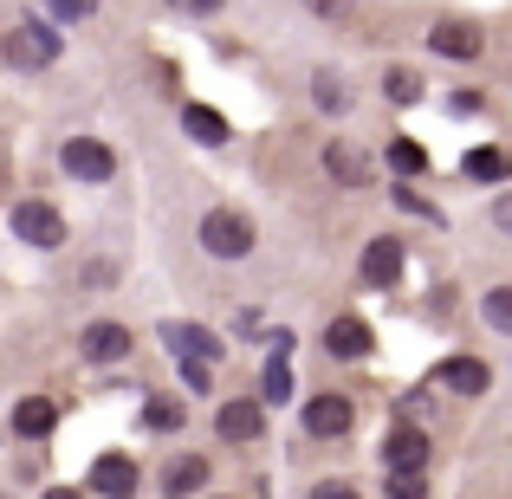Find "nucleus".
<instances>
[{"mask_svg":"<svg viewBox=\"0 0 512 499\" xmlns=\"http://www.w3.org/2000/svg\"><path fill=\"white\" fill-rule=\"evenodd\" d=\"M201 247L214 253V260H247L253 253V221L234 208H208L201 214Z\"/></svg>","mask_w":512,"mask_h":499,"instance_id":"1","label":"nucleus"},{"mask_svg":"<svg viewBox=\"0 0 512 499\" xmlns=\"http://www.w3.org/2000/svg\"><path fill=\"white\" fill-rule=\"evenodd\" d=\"M7 59L26 65V72H39V65L59 59V33H52L46 20H20V26L7 33Z\"/></svg>","mask_w":512,"mask_h":499,"instance_id":"2","label":"nucleus"},{"mask_svg":"<svg viewBox=\"0 0 512 499\" xmlns=\"http://www.w3.org/2000/svg\"><path fill=\"white\" fill-rule=\"evenodd\" d=\"M13 234H20L26 247H59L65 221L52 214V201H20V208H13Z\"/></svg>","mask_w":512,"mask_h":499,"instance_id":"3","label":"nucleus"},{"mask_svg":"<svg viewBox=\"0 0 512 499\" xmlns=\"http://www.w3.org/2000/svg\"><path fill=\"white\" fill-rule=\"evenodd\" d=\"M111 169H117V156L104 150V143H91V137L65 143V175H78V182H111Z\"/></svg>","mask_w":512,"mask_h":499,"instance_id":"4","label":"nucleus"},{"mask_svg":"<svg viewBox=\"0 0 512 499\" xmlns=\"http://www.w3.org/2000/svg\"><path fill=\"white\" fill-rule=\"evenodd\" d=\"M402 279V240H370V247H363V286H376V292H389Z\"/></svg>","mask_w":512,"mask_h":499,"instance_id":"5","label":"nucleus"},{"mask_svg":"<svg viewBox=\"0 0 512 499\" xmlns=\"http://www.w3.org/2000/svg\"><path fill=\"white\" fill-rule=\"evenodd\" d=\"M325 175L344 182V188H363V182H370V156H363L350 137H338V143H325Z\"/></svg>","mask_w":512,"mask_h":499,"instance_id":"6","label":"nucleus"},{"mask_svg":"<svg viewBox=\"0 0 512 499\" xmlns=\"http://www.w3.org/2000/svg\"><path fill=\"white\" fill-rule=\"evenodd\" d=\"M350 422H357L350 396H312L305 402V435H344Z\"/></svg>","mask_w":512,"mask_h":499,"instance_id":"7","label":"nucleus"},{"mask_svg":"<svg viewBox=\"0 0 512 499\" xmlns=\"http://www.w3.org/2000/svg\"><path fill=\"white\" fill-rule=\"evenodd\" d=\"M428 46H435L441 59H480L487 39H480V26H467V20H441L435 33H428Z\"/></svg>","mask_w":512,"mask_h":499,"instance_id":"8","label":"nucleus"},{"mask_svg":"<svg viewBox=\"0 0 512 499\" xmlns=\"http://www.w3.org/2000/svg\"><path fill=\"white\" fill-rule=\"evenodd\" d=\"M91 493L130 499V493H137V467H130L124 454H104V461H91Z\"/></svg>","mask_w":512,"mask_h":499,"instance_id":"9","label":"nucleus"},{"mask_svg":"<svg viewBox=\"0 0 512 499\" xmlns=\"http://www.w3.org/2000/svg\"><path fill=\"white\" fill-rule=\"evenodd\" d=\"M85 357H91V363H124V357H130V331L111 325V318L85 325Z\"/></svg>","mask_w":512,"mask_h":499,"instance_id":"10","label":"nucleus"},{"mask_svg":"<svg viewBox=\"0 0 512 499\" xmlns=\"http://www.w3.org/2000/svg\"><path fill=\"white\" fill-rule=\"evenodd\" d=\"M260 422H266V409L260 402H221V415H214V428H221V441H253L260 435Z\"/></svg>","mask_w":512,"mask_h":499,"instance_id":"11","label":"nucleus"},{"mask_svg":"<svg viewBox=\"0 0 512 499\" xmlns=\"http://www.w3.org/2000/svg\"><path fill=\"white\" fill-rule=\"evenodd\" d=\"M163 344L175 350V357H208V363L221 357V344H214L201 325H182V318H175V325H163Z\"/></svg>","mask_w":512,"mask_h":499,"instance_id":"12","label":"nucleus"},{"mask_svg":"<svg viewBox=\"0 0 512 499\" xmlns=\"http://www.w3.org/2000/svg\"><path fill=\"white\" fill-rule=\"evenodd\" d=\"M325 350L331 357H363V350H370V325H363V318H331V331H325Z\"/></svg>","mask_w":512,"mask_h":499,"instance_id":"13","label":"nucleus"},{"mask_svg":"<svg viewBox=\"0 0 512 499\" xmlns=\"http://www.w3.org/2000/svg\"><path fill=\"white\" fill-rule=\"evenodd\" d=\"M435 383L461 389V396H480V389H487V363H474V357H454V363H441V370H435Z\"/></svg>","mask_w":512,"mask_h":499,"instance_id":"14","label":"nucleus"},{"mask_svg":"<svg viewBox=\"0 0 512 499\" xmlns=\"http://www.w3.org/2000/svg\"><path fill=\"white\" fill-rule=\"evenodd\" d=\"M163 487L182 499V493H195V487H208V461L201 454H175L169 461V474H163Z\"/></svg>","mask_w":512,"mask_h":499,"instance_id":"15","label":"nucleus"},{"mask_svg":"<svg viewBox=\"0 0 512 499\" xmlns=\"http://www.w3.org/2000/svg\"><path fill=\"white\" fill-rule=\"evenodd\" d=\"M383 454H389V467H428V435L422 428H396Z\"/></svg>","mask_w":512,"mask_h":499,"instance_id":"16","label":"nucleus"},{"mask_svg":"<svg viewBox=\"0 0 512 499\" xmlns=\"http://www.w3.org/2000/svg\"><path fill=\"white\" fill-rule=\"evenodd\" d=\"M182 130L195 143H227V117L208 111V104H188V111H182Z\"/></svg>","mask_w":512,"mask_h":499,"instance_id":"17","label":"nucleus"},{"mask_svg":"<svg viewBox=\"0 0 512 499\" xmlns=\"http://www.w3.org/2000/svg\"><path fill=\"white\" fill-rule=\"evenodd\" d=\"M13 428H20L26 441H39V435H52V402L46 396H26L20 409H13Z\"/></svg>","mask_w":512,"mask_h":499,"instance_id":"18","label":"nucleus"},{"mask_svg":"<svg viewBox=\"0 0 512 499\" xmlns=\"http://www.w3.org/2000/svg\"><path fill=\"white\" fill-rule=\"evenodd\" d=\"M389 499H428L422 467H389Z\"/></svg>","mask_w":512,"mask_h":499,"instance_id":"19","label":"nucleus"},{"mask_svg":"<svg viewBox=\"0 0 512 499\" xmlns=\"http://www.w3.org/2000/svg\"><path fill=\"white\" fill-rule=\"evenodd\" d=\"M480 312H487L493 331H512V286H493L487 299H480Z\"/></svg>","mask_w":512,"mask_h":499,"instance_id":"20","label":"nucleus"},{"mask_svg":"<svg viewBox=\"0 0 512 499\" xmlns=\"http://www.w3.org/2000/svg\"><path fill=\"white\" fill-rule=\"evenodd\" d=\"M461 169L474 175V182H500V175H506V156H500V150H474Z\"/></svg>","mask_w":512,"mask_h":499,"instance_id":"21","label":"nucleus"},{"mask_svg":"<svg viewBox=\"0 0 512 499\" xmlns=\"http://www.w3.org/2000/svg\"><path fill=\"white\" fill-rule=\"evenodd\" d=\"M383 91H389V104H415V98H422V78H415V72H402V65H396V72L383 78Z\"/></svg>","mask_w":512,"mask_h":499,"instance_id":"22","label":"nucleus"},{"mask_svg":"<svg viewBox=\"0 0 512 499\" xmlns=\"http://www.w3.org/2000/svg\"><path fill=\"white\" fill-rule=\"evenodd\" d=\"M389 163H396L402 175H422V169H428V150H422V143H402V137H396V143H389Z\"/></svg>","mask_w":512,"mask_h":499,"instance_id":"23","label":"nucleus"},{"mask_svg":"<svg viewBox=\"0 0 512 499\" xmlns=\"http://www.w3.org/2000/svg\"><path fill=\"white\" fill-rule=\"evenodd\" d=\"M182 383L195 389V396H208V389H214V363L208 357H182Z\"/></svg>","mask_w":512,"mask_h":499,"instance_id":"24","label":"nucleus"},{"mask_svg":"<svg viewBox=\"0 0 512 499\" xmlns=\"http://www.w3.org/2000/svg\"><path fill=\"white\" fill-rule=\"evenodd\" d=\"M143 422H150V428H163V435H169V428H182V402H150V409H143Z\"/></svg>","mask_w":512,"mask_h":499,"instance_id":"25","label":"nucleus"},{"mask_svg":"<svg viewBox=\"0 0 512 499\" xmlns=\"http://www.w3.org/2000/svg\"><path fill=\"white\" fill-rule=\"evenodd\" d=\"M292 396V376H286V357L266 363V402H286Z\"/></svg>","mask_w":512,"mask_h":499,"instance_id":"26","label":"nucleus"},{"mask_svg":"<svg viewBox=\"0 0 512 499\" xmlns=\"http://www.w3.org/2000/svg\"><path fill=\"white\" fill-rule=\"evenodd\" d=\"M98 0H52V20H85Z\"/></svg>","mask_w":512,"mask_h":499,"instance_id":"27","label":"nucleus"},{"mask_svg":"<svg viewBox=\"0 0 512 499\" xmlns=\"http://www.w3.org/2000/svg\"><path fill=\"white\" fill-rule=\"evenodd\" d=\"M312 499H363V493L344 487V480H325V487H312Z\"/></svg>","mask_w":512,"mask_h":499,"instance_id":"28","label":"nucleus"},{"mask_svg":"<svg viewBox=\"0 0 512 499\" xmlns=\"http://www.w3.org/2000/svg\"><path fill=\"white\" fill-rule=\"evenodd\" d=\"M175 13H221V0H169Z\"/></svg>","mask_w":512,"mask_h":499,"instance_id":"29","label":"nucleus"},{"mask_svg":"<svg viewBox=\"0 0 512 499\" xmlns=\"http://www.w3.org/2000/svg\"><path fill=\"white\" fill-rule=\"evenodd\" d=\"M396 208H409V214H428V201L415 195V188H396Z\"/></svg>","mask_w":512,"mask_h":499,"instance_id":"30","label":"nucleus"},{"mask_svg":"<svg viewBox=\"0 0 512 499\" xmlns=\"http://www.w3.org/2000/svg\"><path fill=\"white\" fill-rule=\"evenodd\" d=\"M493 221H500L506 234H512V195H500V201H493Z\"/></svg>","mask_w":512,"mask_h":499,"instance_id":"31","label":"nucleus"},{"mask_svg":"<svg viewBox=\"0 0 512 499\" xmlns=\"http://www.w3.org/2000/svg\"><path fill=\"white\" fill-rule=\"evenodd\" d=\"M305 7H318V13H344L350 0H305Z\"/></svg>","mask_w":512,"mask_h":499,"instance_id":"32","label":"nucleus"},{"mask_svg":"<svg viewBox=\"0 0 512 499\" xmlns=\"http://www.w3.org/2000/svg\"><path fill=\"white\" fill-rule=\"evenodd\" d=\"M46 499H78V493H72V487H52V493H46Z\"/></svg>","mask_w":512,"mask_h":499,"instance_id":"33","label":"nucleus"}]
</instances>
